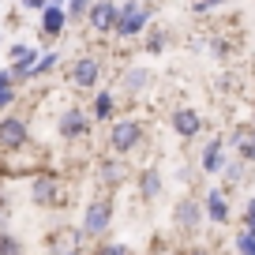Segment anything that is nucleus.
Listing matches in <instances>:
<instances>
[{
  "label": "nucleus",
  "mask_w": 255,
  "mask_h": 255,
  "mask_svg": "<svg viewBox=\"0 0 255 255\" xmlns=\"http://www.w3.org/2000/svg\"><path fill=\"white\" fill-rule=\"evenodd\" d=\"M139 143H143V124H139V120H113L109 124V150L117 154V158L131 154Z\"/></svg>",
  "instance_id": "nucleus-1"
},
{
  "label": "nucleus",
  "mask_w": 255,
  "mask_h": 255,
  "mask_svg": "<svg viewBox=\"0 0 255 255\" xmlns=\"http://www.w3.org/2000/svg\"><path fill=\"white\" fill-rule=\"evenodd\" d=\"M143 30H146V8L139 0H128L124 8H120V15H117V30L113 34H120V38H139Z\"/></svg>",
  "instance_id": "nucleus-2"
},
{
  "label": "nucleus",
  "mask_w": 255,
  "mask_h": 255,
  "mask_svg": "<svg viewBox=\"0 0 255 255\" xmlns=\"http://www.w3.org/2000/svg\"><path fill=\"white\" fill-rule=\"evenodd\" d=\"M113 222V203L109 199H94L83 214V237H105Z\"/></svg>",
  "instance_id": "nucleus-3"
},
{
  "label": "nucleus",
  "mask_w": 255,
  "mask_h": 255,
  "mask_svg": "<svg viewBox=\"0 0 255 255\" xmlns=\"http://www.w3.org/2000/svg\"><path fill=\"white\" fill-rule=\"evenodd\" d=\"M26 139H30V128H26L23 117L11 113V117L0 120V146H4V150H23Z\"/></svg>",
  "instance_id": "nucleus-4"
},
{
  "label": "nucleus",
  "mask_w": 255,
  "mask_h": 255,
  "mask_svg": "<svg viewBox=\"0 0 255 255\" xmlns=\"http://www.w3.org/2000/svg\"><path fill=\"white\" fill-rule=\"evenodd\" d=\"M199 222H203V207H199V199H191V195H188V199L176 203V210H173V225H176L180 233H188V237H191V233L199 229Z\"/></svg>",
  "instance_id": "nucleus-5"
},
{
  "label": "nucleus",
  "mask_w": 255,
  "mask_h": 255,
  "mask_svg": "<svg viewBox=\"0 0 255 255\" xmlns=\"http://www.w3.org/2000/svg\"><path fill=\"white\" fill-rule=\"evenodd\" d=\"M117 15H120V8L113 0H94V4H90V26H94L98 34L117 30Z\"/></svg>",
  "instance_id": "nucleus-6"
},
{
  "label": "nucleus",
  "mask_w": 255,
  "mask_h": 255,
  "mask_svg": "<svg viewBox=\"0 0 255 255\" xmlns=\"http://www.w3.org/2000/svg\"><path fill=\"white\" fill-rule=\"evenodd\" d=\"M56 131H60V139H79V135H87L90 131V120H87V113L83 109H64V117H60V124H56Z\"/></svg>",
  "instance_id": "nucleus-7"
},
{
  "label": "nucleus",
  "mask_w": 255,
  "mask_h": 255,
  "mask_svg": "<svg viewBox=\"0 0 255 255\" xmlns=\"http://www.w3.org/2000/svg\"><path fill=\"white\" fill-rule=\"evenodd\" d=\"M169 128H173L180 139H195L203 131V117L195 109H176L173 117H169Z\"/></svg>",
  "instance_id": "nucleus-8"
},
{
  "label": "nucleus",
  "mask_w": 255,
  "mask_h": 255,
  "mask_svg": "<svg viewBox=\"0 0 255 255\" xmlns=\"http://www.w3.org/2000/svg\"><path fill=\"white\" fill-rule=\"evenodd\" d=\"M72 79H75V87H83V90H90L98 79H102V64H98V56H79V60L72 64Z\"/></svg>",
  "instance_id": "nucleus-9"
},
{
  "label": "nucleus",
  "mask_w": 255,
  "mask_h": 255,
  "mask_svg": "<svg viewBox=\"0 0 255 255\" xmlns=\"http://www.w3.org/2000/svg\"><path fill=\"white\" fill-rule=\"evenodd\" d=\"M11 79H30V72H34V64H38V53H34L30 45H11Z\"/></svg>",
  "instance_id": "nucleus-10"
},
{
  "label": "nucleus",
  "mask_w": 255,
  "mask_h": 255,
  "mask_svg": "<svg viewBox=\"0 0 255 255\" xmlns=\"http://www.w3.org/2000/svg\"><path fill=\"white\" fill-rule=\"evenodd\" d=\"M64 23H68L64 4H60V0H49L45 11H41V34H45V38H60V34H64Z\"/></svg>",
  "instance_id": "nucleus-11"
},
{
  "label": "nucleus",
  "mask_w": 255,
  "mask_h": 255,
  "mask_svg": "<svg viewBox=\"0 0 255 255\" xmlns=\"http://www.w3.org/2000/svg\"><path fill=\"white\" fill-rule=\"evenodd\" d=\"M229 143H233V150H237V158L244 161V165H252L255 161V124L252 128H233Z\"/></svg>",
  "instance_id": "nucleus-12"
},
{
  "label": "nucleus",
  "mask_w": 255,
  "mask_h": 255,
  "mask_svg": "<svg viewBox=\"0 0 255 255\" xmlns=\"http://www.w3.org/2000/svg\"><path fill=\"white\" fill-rule=\"evenodd\" d=\"M203 210H207V218H210L214 225H225V222H229V199H225V188H210Z\"/></svg>",
  "instance_id": "nucleus-13"
},
{
  "label": "nucleus",
  "mask_w": 255,
  "mask_h": 255,
  "mask_svg": "<svg viewBox=\"0 0 255 255\" xmlns=\"http://www.w3.org/2000/svg\"><path fill=\"white\" fill-rule=\"evenodd\" d=\"M139 199H143V203H154V199H158V195H161V188H165V180H161V169H143V173H139Z\"/></svg>",
  "instance_id": "nucleus-14"
},
{
  "label": "nucleus",
  "mask_w": 255,
  "mask_h": 255,
  "mask_svg": "<svg viewBox=\"0 0 255 255\" xmlns=\"http://www.w3.org/2000/svg\"><path fill=\"white\" fill-rule=\"evenodd\" d=\"M30 199L38 207H53L56 203V180L53 176H34L30 180Z\"/></svg>",
  "instance_id": "nucleus-15"
},
{
  "label": "nucleus",
  "mask_w": 255,
  "mask_h": 255,
  "mask_svg": "<svg viewBox=\"0 0 255 255\" xmlns=\"http://www.w3.org/2000/svg\"><path fill=\"white\" fill-rule=\"evenodd\" d=\"M150 87V72L146 68H128L124 75H120V90H128V94H143V90Z\"/></svg>",
  "instance_id": "nucleus-16"
},
{
  "label": "nucleus",
  "mask_w": 255,
  "mask_h": 255,
  "mask_svg": "<svg viewBox=\"0 0 255 255\" xmlns=\"http://www.w3.org/2000/svg\"><path fill=\"white\" fill-rule=\"evenodd\" d=\"M199 165H203V173H222V165H225V143H222V139H210V143H207Z\"/></svg>",
  "instance_id": "nucleus-17"
},
{
  "label": "nucleus",
  "mask_w": 255,
  "mask_h": 255,
  "mask_svg": "<svg viewBox=\"0 0 255 255\" xmlns=\"http://www.w3.org/2000/svg\"><path fill=\"white\" fill-rule=\"evenodd\" d=\"M218 176H222V184H225V188H237V184H244L248 180V165H244V161H240V158H225V165H222V173H218Z\"/></svg>",
  "instance_id": "nucleus-18"
},
{
  "label": "nucleus",
  "mask_w": 255,
  "mask_h": 255,
  "mask_svg": "<svg viewBox=\"0 0 255 255\" xmlns=\"http://www.w3.org/2000/svg\"><path fill=\"white\" fill-rule=\"evenodd\" d=\"M49 255H79V233H56L49 240Z\"/></svg>",
  "instance_id": "nucleus-19"
},
{
  "label": "nucleus",
  "mask_w": 255,
  "mask_h": 255,
  "mask_svg": "<svg viewBox=\"0 0 255 255\" xmlns=\"http://www.w3.org/2000/svg\"><path fill=\"white\" fill-rule=\"evenodd\" d=\"M128 180V165L120 158H105L102 161V184H109V188H117V184Z\"/></svg>",
  "instance_id": "nucleus-20"
},
{
  "label": "nucleus",
  "mask_w": 255,
  "mask_h": 255,
  "mask_svg": "<svg viewBox=\"0 0 255 255\" xmlns=\"http://www.w3.org/2000/svg\"><path fill=\"white\" fill-rule=\"evenodd\" d=\"M113 109H117L113 94H109V90H102V94L94 98V120H109V117H113Z\"/></svg>",
  "instance_id": "nucleus-21"
},
{
  "label": "nucleus",
  "mask_w": 255,
  "mask_h": 255,
  "mask_svg": "<svg viewBox=\"0 0 255 255\" xmlns=\"http://www.w3.org/2000/svg\"><path fill=\"white\" fill-rule=\"evenodd\" d=\"M56 64H60V53H45V56H38V64H34V72H30V79H38V75L53 72Z\"/></svg>",
  "instance_id": "nucleus-22"
},
{
  "label": "nucleus",
  "mask_w": 255,
  "mask_h": 255,
  "mask_svg": "<svg viewBox=\"0 0 255 255\" xmlns=\"http://www.w3.org/2000/svg\"><path fill=\"white\" fill-rule=\"evenodd\" d=\"M0 255H23V240L11 233H0Z\"/></svg>",
  "instance_id": "nucleus-23"
},
{
  "label": "nucleus",
  "mask_w": 255,
  "mask_h": 255,
  "mask_svg": "<svg viewBox=\"0 0 255 255\" xmlns=\"http://www.w3.org/2000/svg\"><path fill=\"white\" fill-rule=\"evenodd\" d=\"M165 34H169V30L154 26V30L146 34V53H161V49H165Z\"/></svg>",
  "instance_id": "nucleus-24"
},
{
  "label": "nucleus",
  "mask_w": 255,
  "mask_h": 255,
  "mask_svg": "<svg viewBox=\"0 0 255 255\" xmlns=\"http://www.w3.org/2000/svg\"><path fill=\"white\" fill-rule=\"evenodd\" d=\"M233 244H237V252H240V255H255V233H244V229H240Z\"/></svg>",
  "instance_id": "nucleus-25"
},
{
  "label": "nucleus",
  "mask_w": 255,
  "mask_h": 255,
  "mask_svg": "<svg viewBox=\"0 0 255 255\" xmlns=\"http://www.w3.org/2000/svg\"><path fill=\"white\" fill-rule=\"evenodd\" d=\"M94 255H128V248L117 244V240H102V244L94 248Z\"/></svg>",
  "instance_id": "nucleus-26"
},
{
  "label": "nucleus",
  "mask_w": 255,
  "mask_h": 255,
  "mask_svg": "<svg viewBox=\"0 0 255 255\" xmlns=\"http://www.w3.org/2000/svg\"><path fill=\"white\" fill-rule=\"evenodd\" d=\"M240 222H244V233H255V199L244 203V214H240Z\"/></svg>",
  "instance_id": "nucleus-27"
},
{
  "label": "nucleus",
  "mask_w": 255,
  "mask_h": 255,
  "mask_svg": "<svg viewBox=\"0 0 255 255\" xmlns=\"http://www.w3.org/2000/svg\"><path fill=\"white\" fill-rule=\"evenodd\" d=\"M45 4H49V0H23L26 11H45Z\"/></svg>",
  "instance_id": "nucleus-28"
},
{
  "label": "nucleus",
  "mask_w": 255,
  "mask_h": 255,
  "mask_svg": "<svg viewBox=\"0 0 255 255\" xmlns=\"http://www.w3.org/2000/svg\"><path fill=\"white\" fill-rule=\"evenodd\" d=\"M150 255H173V252H169L165 244H154V252H150Z\"/></svg>",
  "instance_id": "nucleus-29"
},
{
  "label": "nucleus",
  "mask_w": 255,
  "mask_h": 255,
  "mask_svg": "<svg viewBox=\"0 0 255 255\" xmlns=\"http://www.w3.org/2000/svg\"><path fill=\"white\" fill-rule=\"evenodd\" d=\"M188 255H210V252H188Z\"/></svg>",
  "instance_id": "nucleus-30"
},
{
  "label": "nucleus",
  "mask_w": 255,
  "mask_h": 255,
  "mask_svg": "<svg viewBox=\"0 0 255 255\" xmlns=\"http://www.w3.org/2000/svg\"><path fill=\"white\" fill-rule=\"evenodd\" d=\"M191 4H195V0H191Z\"/></svg>",
  "instance_id": "nucleus-31"
}]
</instances>
